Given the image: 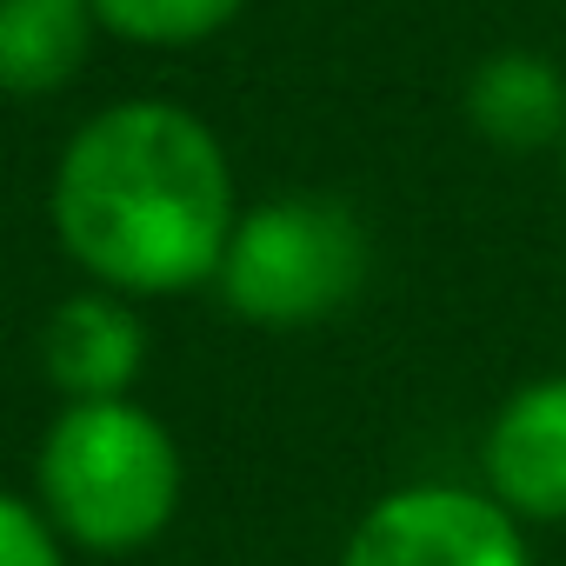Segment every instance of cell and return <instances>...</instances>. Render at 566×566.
<instances>
[{"mask_svg": "<svg viewBox=\"0 0 566 566\" xmlns=\"http://www.w3.org/2000/svg\"><path fill=\"white\" fill-rule=\"evenodd\" d=\"M233 154L180 101L134 94L94 107L48 180V227L87 287L127 301H174L213 287L240 220Z\"/></svg>", "mask_w": 566, "mask_h": 566, "instance_id": "obj_1", "label": "cell"}, {"mask_svg": "<svg viewBox=\"0 0 566 566\" xmlns=\"http://www.w3.org/2000/svg\"><path fill=\"white\" fill-rule=\"evenodd\" d=\"M34 500L74 553H140L154 546L187 500V453L174 427L120 400H61L34 447Z\"/></svg>", "mask_w": 566, "mask_h": 566, "instance_id": "obj_2", "label": "cell"}, {"mask_svg": "<svg viewBox=\"0 0 566 566\" xmlns=\"http://www.w3.org/2000/svg\"><path fill=\"white\" fill-rule=\"evenodd\" d=\"M367 220L334 193H260L240 207L213 294L247 327H321L367 287Z\"/></svg>", "mask_w": 566, "mask_h": 566, "instance_id": "obj_3", "label": "cell"}, {"mask_svg": "<svg viewBox=\"0 0 566 566\" xmlns=\"http://www.w3.org/2000/svg\"><path fill=\"white\" fill-rule=\"evenodd\" d=\"M340 566H533V539L486 486L407 480L367 500L340 539Z\"/></svg>", "mask_w": 566, "mask_h": 566, "instance_id": "obj_4", "label": "cell"}, {"mask_svg": "<svg viewBox=\"0 0 566 566\" xmlns=\"http://www.w3.org/2000/svg\"><path fill=\"white\" fill-rule=\"evenodd\" d=\"M480 486L526 526H566V374H539L493 407Z\"/></svg>", "mask_w": 566, "mask_h": 566, "instance_id": "obj_5", "label": "cell"}, {"mask_svg": "<svg viewBox=\"0 0 566 566\" xmlns=\"http://www.w3.org/2000/svg\"><path fill=\"white\" fill-rule=\"evenodd\" d=\"M41 374L61 400H120L147 374L140 301L107 287H74L41 321Z\"/></svg>", "mask_w": 566, "mask_h": 566, "instance_id": "obj_6", "label": "cell"}, {"mask_svg": "<svg viewBox=\"0 0 566 566\" xmlns=\"http://www.w3.org/2000/svg\"><path fill=\"white\" fill-rule=\"evenodd\" d=\"M467 127L493 154H559L566 134V67L539 48H493L460 87Z\"/></svg>", "mask_w": 566, "mask_h": 566, "instance_id": "obj_7", "label": "cell"}, {"mask_svg": "<svg viewBox=\"0 0 566 566\" xmlns=\"http://www.w3.org/2000/svg\"><path fill=\"white\" fill-rule=\"evenodd\" d=\"M101 21L87 0H0V94L54 101L94 61Z\"/></svg>", "mask_w": 566, "mask_h": 566, "instance_id": "obj_8", "label": "cell"}, {"mask_svg": "<svg viewBox=\"0 0 566 566\" xmlns=\"http://www.w3.org/2000/svg\"><path fill=\"white\" fill-rule=\"evenodd\" d=\"M94 21L107 41L120 48H140V54H187V48H207L220 41L247 0H87Z\"/></svg>", "mask_w": 566, "mask_h": 566, "instance_id": "obj_9", "label": "cell"}, {"mask_svg": "<svg viewBox=\"0 0 566 566\" xmlns=\"http://www.w3.org/2000/svg\"><path fill=\"white\" fill-rule=\"evenodd\" d=\"M67 559H74V546L54 533L41 500L0 486V566H67Z\"/></svg>", "mask_w": 566, "mask_h": 566, "instance_id": "obj_10", "label": "cell"}, {"mask_svg": "<svg viewBox=\"0 0 566 566\" xmlns=\"http://www.w3.org/2000/svg\"><path fill=\"white\" fill-rule=\"evenodd\" d=\"M559 174H566V134H559Z\"/></svg>", "mask_w": 566, "mask_h": 566, "instance_id": "obj_11", "label": "cell"}]
</instances>
